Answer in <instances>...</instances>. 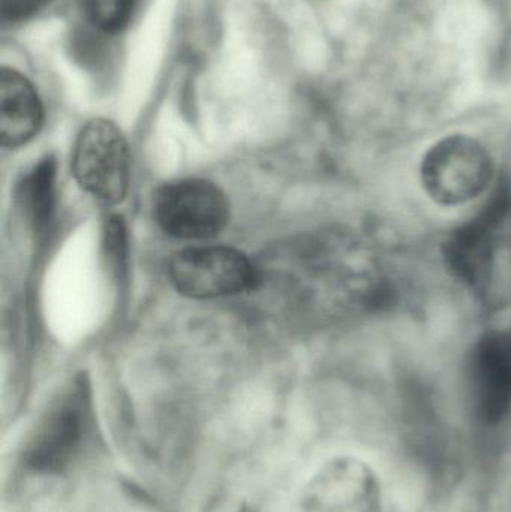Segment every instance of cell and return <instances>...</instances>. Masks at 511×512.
<instances>
[{
  "label": "cell",
  "mask_w": 511,
  "mask_h": 512,
  "mask_svg": "<svg viewBox=\"0 0 511 512\" xmlns=\"http://www.w3.org/2000/svg\"><path fill=\"white\" fill-rule=\"evenodd\" d=\"M72 173L83 191L116 206L128 194L131 161L122 131L107 119H93L81 129L72 155Z\"/></svg>",
  "instance_id": "2"
},
{
  "label": "cell",
  "mask_w": 511,
  "mask_h": 512,
  "mask_svg": "<svg viewBox=\"0 0 511 512\" xmlns=\"http://www.w3.org/2000/svg\"><path fill=\"white\" fill-rule=\"evenodd\" d=\"M168 273L179 294L195 300L240 294L255 288L258 282L251 259L225 246L179 252L171 259Z\"/></svg>",
  "instance_id": "4"
},
{
  "label": "cell",
  "mask_w": 511,
  "mask_h": 512,
  "mask_svg": "<svg viewBox=\"0 0 511 512\" xmlns=\"http://www.w3.org/2000/svg\"><path fill=\"white\" fill-rule=\"evenodd\" d=\"M153 212L168 236L206 240L224 230L230 219V203L215 183L186 179L162 186L156 192Z\"/></svg>",
  "instance_id": "3"
},
{
  "label": "cell",
  "mask_w": 511,
  "mask_h": 512,
  "mask_svg": "<svg viewBox=\"0 0 511 512\" xmlns=\"http://www.w3.org/2000/svg\"><path fill=\"white\" fill-rule=\"evenodd\" d=\"M42 125V105L30 81L14 71H0V143L17 149L29 143Z\"/></svg>",
  "instance_id": "7"
},
{
  "label": "cell",
  "mask_w": 511,
  "mask_h": 512,
  "mask_svg": "<svg viewBox=\"0 0 511 512\" xmlns=\"http://www.w3.org/2000/svg\"><path fill=\"white\" fill-rule=\"evenodd\" d=\"M51 0H0L3 23H21L45 8Z\"/></svg>",
  "instance_id": "12"
},
{
  "label": "cell",
  "mask_w": 511,
  "mask_h": 512,
  "mask_svg": "<svg viewBox=\"0 0 511 512\" xmlns=\"http://www.w3.org/2000/svg\"><path fill=\"white\" fill-rule=\"evenodd\" d=\"M494 177V162L482 143L449 135L425 153L420 165L423 189L434 203L462 206L479 197Z\"/></svg>",
  "instance_id": "1"
},
{
  "label": "cell",
  "mask_w": 511,
  "mask_h": 512,
  "mask_svg": "<svg viewBox=\"0 0 511 512\" xmlns=\"http://www.w3.org/2000/svg\"><path fill=\"white\" fill-rule=\"evenodd\" d=\"M80 435V414L69 405L63 406L36 432L27 450V463L36 471H59L74 454Z\"/></svg>",
  "instance_id": "9"
},
{
  "label": "cell",
  "mask_w": 511,
  "mask_h": 512,
  "mask_svg": "<svg viewBox=\"0 0 511 512\" xmlns=\"http://www.w3.org/2000/svg\"><path fill=\"white\" fill-rule=\"evenodd\" d=\"M506 210L503 198L495 200L479 218L456 231L446 243L447 262L464 282L476 285L485 277L492 256V231Z\"/></svg>",
  "instance_id": "8"
},
{
  "label": "cell",
  "mask_w": 511,
  "mask_h": 512,
  "mask_svg": "<svg viewBox=\"0 0 511 512\" xmlns=\"http://www.w3.org/2000/svg\"><path fill=\"white\" fill-rule=\"evenodd\" d=\"M54 179H56V161L45 158L33 168L24 183V200L32 215L33 224L45 227L50 221L54 206Z\"/></svg>",
  "instance_id": "10"
},
{
  "label": "cell",
  "mask_w": 511,
  "mask_h": 512,
  "mask_svg": "<svg viewBox=\"0 0 511 512\" xmlns=\"http://www.w3.org/2000/svg\"><path fill=\"white\" fill-rule=\"evenodd\" d=\"M137 0H80V8L90 26L98 32H122L135 11Z\"/></svg>",
  "instance_id": "11"
},
{
  "label": "cell",
  "mask_w": 511,
  "mask_h": 512,
  "mask_svg": "<svg viewBox=\"0 0 511 512\" xmlns=\"http://www.w3.org/2000/svg\"><path fill=\"white\" fill-rule=\"evenodd\" d=\"M474 408L485 423L497 424L511 412V337L489 333L471 360Z\"/></svg>",
  "instance_id": "6"
},
{
  "label": "cell",
  "mask_w": 511,
  "mask_h": 512,
  "mask_svg": "<svg viewBox=\"0 0 511 512\" xmlns=\"http://www.w3.org/2000/svg\"><path fill=\"white\" fill-rule=\"evenodd\" d=\"M306 505L311 512H381L380 481L362 460L341 457L312 480Z\"/></svg>",
  "instance_id": "5"
}]
</instances>
